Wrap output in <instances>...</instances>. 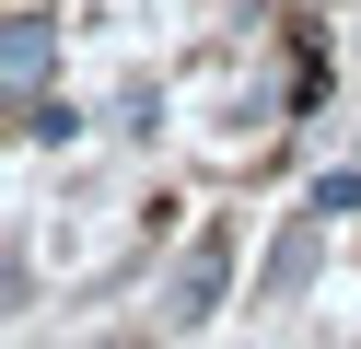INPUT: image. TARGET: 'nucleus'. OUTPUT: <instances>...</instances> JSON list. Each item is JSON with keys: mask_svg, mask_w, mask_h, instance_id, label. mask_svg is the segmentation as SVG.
Segmentation results:
<instances>
[{"mask_svg": "<svg viewBox=\"0 0 361 349\" xmlns=\"http://www.w3.org/2000/svg\"><path fill=\"white\" fill-rule=\"evenodd\" d=\"M314 209H326V221H350V209H361V175H350V163H338V175H314Z\"/></svg>", "mask_w": 361, "mask_h": 349, "instance_id": "obj_4", "label": "nucleus"}, {"mask_svg": "<svg viewBox=\"0 0 361 349\" xmlns=\"http://www.w3.org/2000/svg\"><path fill=\"white\" fill-rule=\"evenodd\" d=\"M326 209H291V233H280V245H268V268H257V302H291V291H303V268H314V245H326Z\"/></svg>", "mask_w": 361, "mask_h": 349, "instance_id": "obj_2", "label": "nucleus"}, {"mask_svg": "<svg viewBox=\"0 0 361 349\" xmlns=\"http://www.w3.org/2000/svg\"><path fill=\"white\" fill-rule=\"evenodd\" d=\"M47 59H59L47 12H12V35H0V70H12V105H35V93H47Z\"/></svg>", "mask_w": 361, "mask_h": 349, "instance_id": "obj_3", "label": "nucleus"}, {"mask_svg": "<svg viewBox=\"0 0 361 349\" xmlns=\"http://www.w3.org/2000/svg\"><path fill=\"white\" fill-rule=\"evenodd\" d=\"M164 314H175V326H210V314H221V233H198V245L175 256V279H164Z\"/></svg>", "mask_w": 361, "mask_h": 349, "instance_id": "obj_1", "label": "nucleus"}]
</instances>
